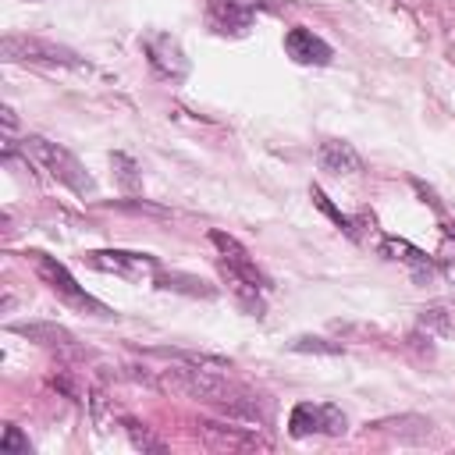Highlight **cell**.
<instances>
[{
	"label": "cell",
	"mask_w": 455,
	"mask_h": 455,
	"mask_svg": "<svg viewBox=\"0 0 455 455\" xmlns=\"http://www.w3.org/2000/svg\"><path fill=\"white\" fill-rule=\"evenodd\" d=\"M444 235H448V238H455V220H444Z\"/></svg>",
	"instance_id": "23"
},
{
	"label": "cell",
	"mask_w": 455,
	"mask_h": 455,
	"mask_svg": "<svg viewBox=\"0 0 455 455\" xmlns=\"http://www.w3.org/2000/svg\"><path fill=\"white\" fill-rule=\"evenodd\" d=\"M309 199H313V206H320V210H323V213H327V217H331V220H334V224H338V228H341L348 238H359V228H355V220H352L348 213H341V210H338V206L327 199V192H323L320 185H313V188H309Z\"/></svg>",
	"instance_id": "18"
},
{
	"label": "cell",
	"mask_w": 455,
	"mask_h": 455,
	"mask_svg": "<svg viewBox=\"0 0 455 455\" xmlns=\"http://www.w3.org/2000/svg\"><path fill=\"white\" fill-rule=\"evenodd\" d=\"M412 188H416V192L423 196V203H430V206H434L437 213H444V206H441V199H437V196H434V192H430V188H427L423 181H412Z\"/></svg>",
	"instance_id": "22"
},
{
	"label": "cell",
	"mask_w": 455,
	"mask_h": 455,
	"mask_svg": "<svg viewBox=\"0 0 455 455\" xmlns=\"http://www.w3.org/2000/svg\"><path fill=\"white\" fill-rule=\"evenodd\" d=\"M85 263L92 270L117 274V277H128V281H146V277H156L160 274L156 256L132 252V249H92V252H85Z\"/></svg>",
	"instance_id": "7"
},
{
	"label": "cell",
	"mask_w": 455,
	"mask_h": 455,
	"mask_svg": "<svg viewBox=\"0 0 455 455\" xmlns=\"http://www.w3.org/2000/svg\"><path fill=\"white\" fill-rule=\"evenodd\" d=\"M25 259H28V267L36 270V277H39L64 306H71L75 313H82V316H100V320H114V316H117L110 306H103L96 295H89V291L71 277V270H68L60 259H53V256H46V252H39V249H28Z\"/></svg>",
	"instance_id": "2"
},
{
	"label": "cell",
	"mask_w": 455,
	"mask_h": 455,
	"mask_svg": "<svg viewBox=\"0 0 455 455\" xmlns=\"http://www.w3.org/2000/svg\"><path fill=\"white\" fill-rule=\"evenodd\" d=\"M110 167H114L117 185H121L128 196H139V192H142V167H139L128 153H114V156H110Z\"/></svg>",
	"instance_id": "16"
},
{
	"label": "cell",
	"mask_w": 455,
	"mask_h": 455,
	"mask_svg": "<svg viewBox=\"0 0 455 455\" xmlns=\"http://www.w3.org/2000/svg\"><path fill=\"white\" fill-rule=\"evenodd\" d=\"M291 352H306V355H345L341 341H327V338H316V334H299L288 341Z\"/></svg>",
	"instance_id": "19"
},
{
	"label": "cell",
	"mask_w": 455,
	"mask_h": 455,
	"mask_svg": "<svg viewBox=\"0 0 455 455\" xmlns=\"http://www.w3.org/2000/svg\"><path fill=\"white\" fill-rule=\"evenodd\" d=\"M370 430L377 434H387V437H398V441H409V444H419L434 434V423L427 416H416V412H402V416H384V419H373L366 423Z\"/></svg>",
	"instance_id": "13"
},
{
	"label": "cell",
	"mask_w": 455,
	"mask_h": 455,
	"mask_svg": "<svg viewBox=\"0 0 455 455\" xmlns=\"http://www.w3.org/2000/svg\"><path fill=\"white\" fill-rule=\"evenodd\" d=\"M416 323H419V331H427V338H434V334H448V331H451V309H448L444 302L423 306Z\"/></svg>",
	"instance_id": "17"
},
{
	"label": "cell",
	"mask_w": 455,
	"mask_h": 455,
	"mask_svg": "<svg viewBox=\"0 0 455 455\" xmlns=\"http://www.w3.org/2000/svg\"><path fill=\"white\" fill-rule=\"evenodd\" d=\"M345 430H348V419L331 402H299L288 412L291 437H341Z\"/></svg>",
	"instance_id": "5"
},
{
	"label": "cell",
	"mask_w": 455,
	"mask_h": 455,
	"mask_svg": "<svg viewBox=\"0 0 455 455\" xmlns=\"http://www.w3.org/2000/svg\"><path fill=\"white\" fill-rule=\"evenodd\" d=\"M380 256H387L391 263H402L419 284H427V281H434V274H437V263L423 252V249H416L412 242H405V238H380Z\"/></svg>",
	"instance_id": "11"
},
{
	"label": "cell",
	"mask_w": 455,
	"mask_h": 455,
	"mask_svg": "<svg viewBox=\"0 0 455 455\" xmlns=\"http://www.w3.org/2000/svg\"><path fill=\"white\" fill-rule=\"evenodd\" d=\"M284 53H288L295 64H306V68H323V64H331V57H334V50H331L313 28H306V25H295V28L284 32Z\"/></svg>",
	"instance_id": "10"
},
{
	"label": "cell",
	"mask_w": 455,
	"mask_h": 455,
	"mask_svg": "<svg viewBox=\"0 0 455 455\" xmlns=\"http://www.w3.org/2000/svg\"><path fill=\"white\" fill-rule=\"evenodd\" d=\"M142 53H146L153 75H160L164 82H185L188 78V57H185L178 36L149 28V32H142Z\"/></svg>",
	"instance_id": "6"
},
{
	"label": "cell",
	"mask_w": 455,
	"mask_h": 455,
	"mask_svg": "<svg viewBox=\"0 0 455 455\" xmlns=\"http://www.w3.org/2000/svg\"><path fill=\"white\" fill-rule=\"evenodd\" d=\"M199 434L206 437V444L210 448H228V451H267L270 448V441L263 437V434H256V427H235L231 419L228 423H217V419H199Z\"/></svg>",
	"instance_id": "8"
},
{
	"label": "cell",
	"mask_w": 455,
	"mask_h": 455,
	"mask_svg": "<svg viewBox=\"0 0 455 455\" xmlns=\"http://www.w3.org/2000/svg\"><path fill=\"white\" fill-rule=\"evenodd\" d=\"M21 153L28 156V160H36L53 181H60L64 188H71L75 196H96V181H92V174L85 171V164L71 153V149H64L60 142H50V139H43V135H25L21 139Z\"/></svg>",
	"instance_id": "3"
},
{
	"label": "cell",
	"mask_w": 455,
	"mask_h": 455,
	"mask_svg": "<svg viewBox=\"0 0 455 455\" xmlns=\"http://www.w3.org/2000/svg\"><path fill=\"white\" fill-rule=\"evenodd\" d=\"M316 164L327 174H359L363 171V156L352 142L345 139H323L316 149Z\"/></svg>",
	"instance_id": "12"
},
{
	"label": "cell",
	"mask_w": 455,
	"mask_h": 455,
	"mask_svg": "<svg viewBox=\"0 0 455 455\" xmlns=\"http://www.w3.org/2000/svg\"><path fill=\"white\" fill-rule=\"evenodd\" d=\"M259 0H206V21L220 36H245L256 21Z\"/></svg>",
	"instance_id": "9"
},
{
	"label": "cell",
	"mask_w": 455,
	"mask_h": 455,
	"mask_svg": "<svg viewBox=\"0 0 455 455\" xmlns=\"http://www.w3.org/2000/svg\"><path fill=\"white\" fill-rule=\"evenodd\" d=\"M0 53H4V60H14V64H43V68L89 71L85 57H78L71 46H60V43H53V39H39V36L7 32V36L0 39Z\"/></svg>",
	"instance_id": "4"
},
{
	"label": "cell",
	"mask_w": 455,
	"mask_h": 455,
	"mask_svg": "<svg viewBox=\"0 0 455 455\" xmlns=\"http://www.w3.org/2000/svg\"><path fill=\"white\" fill-rule=\"evenodd\" d=\"M0 451H4V455H28L32 444H28V437H25L18 427H4V434H0Z\"/></svg>",
	"instance_id": "21"
},
{
	"label": "cell",
	"mask_w": 455,
	"mask_h": 455,
	"mask_svg": "<svg viewBox=\"0 0 455 455\" xmlns=\"http://www.w3.org/2000/svg\"><path fill=\"white\" fill-rule=\"evenodd\" d=\"M153 281H156V288H167V291H185V295H203V299L217 295V288H210L206 281H199L192 274H156Z\"/></svg>",
	"instance_id": "15"
},
{
	"label": "cell",
	"mask_w": 455,
	"mask_h": 455,
	"mask_svg": "<svg viewBox=\"0 0 455 455\" xmlns=\"http://www.w3.org/2000/svg\"><path fill=\"white\" fill-rule=\"evenodd\" d=\"M124 430H128V437H132V444H135V448H142V451H164V441H156L142 423L124 419Z\"/></svg>",
	"instance_id": "20"
},
{
	"label": "cell",
	"mask_w": 455,
	"mask_h": 455,
	"mask_svg": "<svg viewBox=\"0 0 455 455\" xmlns=\"http://www.w3.org/2000/svg\"><path fill=\"white\" fill-rule=\"evenodd\" d=\"M11 331H14V334H25L28 341L46 345V348H75L71 331H64V327H57V323H14Z\"/></svg>",
	"instance_id": "14"
},
{
	"label": "cell",
	"mask_w": 455,
	"mask_h": 455,
	"mask_svg": "<svg viewBox=\"0 0 455 455\" xmlns=\"http://www.w3.org/2000/svg\"><path fill=\"white\" fill-rule=\"evenodd\" d=\"M210 242L217 245V267L231 288V295L245 306L249 316H263V291L270 288V277L256 267V259L249 256V249L228 235V231H210Z\"/></svg>",
	"instance_id": "1"
}]
</instances>
